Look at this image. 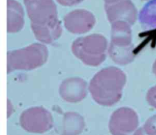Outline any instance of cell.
I'll return each mask as SVG.
<instances>
[{
  "instance_id": "1",
  "label": "cell",
  "mask_w": 156,
  "mask_h": 135,
  "mask_svg": "<svg viewBox=\"0 0 156 135\" xmlns=\"http://www.w3.org/2000/svg\"><path fill=\"white\" fill-rule=\"evenodd\" d=\"M126 82V76L121 69L108 67L94 76L90 82L89 90L97 103L110 106L121 99Z\"/></svg>"
},
{
  "instance_id": "2",
  "label": "cell",
  "mask_w": 156,
  "mask_h": 135,
  "mask_svg": "<svg viewBox=\"0 0 156 135\" xmlns=\"http://www.w3.org/2000/svg\"><path fill=\"white\" fill-rule=\"evenodd\" d=\"M48 57V49L41 43H32L21 49L8 51L7 73L17 70H31L37 68L46 62Z\"/></svg>"
},
{
  "instance_id": "3",
  "label": "cell",
  "mask_w": 156,
  "mask_h": 135,
  "mask_svg": "<svg viewBox=\"0 0 156 135\" xmlns=\"http://www.w3.org/2000/svg\"><path fill=\"white\" fill-rule=\"evenodd\" d=\"M107 41L105 37L94 34L77 38L72 44L73 54L86 65L98 66L106 57Z\"/></svg>"
},
{
  "instance_id": "4",
  "label": "cell",
  "mask_w": 156,
  "mask_h": 135,
  "mask_svg": "<svg viewBox=\"0 0 156 135\" xmlns=\"http://www.w3.org/2000/svg\"><path fill=\"white\" fill-rule=\"evenodd\" d=\"M21 127L27 132L43 133L53 126L51 113L43 107H32L24 111L20 115Z\"/></svg>"
},
{
  "instance_id": "5",
  "label": "cell",
  "mask_w": 156,
  "mask_h": 135,
  "mask_svg": "<svg viewBox=\"0 0 156 135\" xmlns=\"http://www.w3.org/2000/svg\"><path fill=\"white\" fill-rule=\"evenodd\" d=\"M138 123V117L135 111L123 107L112 114L108 128L112 135H128L135 130Z\"/></svg>"
},
{
  "instance_id": "6",
  "label": "cell",
  "mask_w": 156,
  "mask_h": 135,
  "mask_svg": "<svg viewBox=\"0 0 156 135\" xmlns=\"http://www.w3.org/2000/svg\"><path fill=\"white\" fill-rule=\"evenodd\" d=\"M105 10L111 24L118 21L133 25L137 18V10L130 0H104Z\"/></svg>"
},
{
  "instance_id": "7",
  "label": "cell",
  "mask_w": 156,
  "mask_h": 135,
  "mask_svg": "<svg viewBox=\"0 0 156 135\" xmlns=\"http://www.w3.org/2000/svg\"><path fill=\"white\" fill-rule=\"evenodd\" d=\"M96 19L93 13L87 10H73L64 17V25L70 32L80 34L90 31L94 26Z\"/></svg>"
},
{
  "instance_id": "8",
  "label": "cell",
  "mask_w": 156,
  "mask_h": 135,
  "mask_svg": "<svg viewBox=\"0 0 156 135\" xmlns=\"http://www.w3.org/2000/svg\"><path fill=\"white\" fill-rule=\"evenodd\" d=\"M87 84L80 78H69L64 80L59 88L61 97L69 103L82 101L87 95Z\"/></svg>"
},
{
  "instance_id": "9",
  "label": "cell",
  "mask_w": 156,
  "mask_h": 135,
  "mask_svg": "<svg viewBox=\"0 0 156 135\" xmlns=\"http://www.w3.org/2000/svg\"><path fill=\"white\" fill-rule=\"evenodd\" d=\"M24 24V11L21 5L15 0H7V32H17L23 27Z\"/></svg>"
},
{
  "instance_id": "10",
  "label": "cell",
  "mask_w": 156,
  "mask_h": 135,
  "mask_svg": "<svg viewBox=\"0 0 156 135\" xmlns=\"http://www.w3.org/2000/svg\"><path fill=\"white\" fill-rule=\"evenodd\" d=\"M111 24V42L110 45L115 46L132 45L131 26L129 24L123 21H118Z\"/></svg>"
},
{
  "instance_id": "11",
  "label": "cell",
  "mask_w": 156,
  "mask_h": 135,
  "mask_svg": "<svg viewBox=\"0 0 156 135\" xmlns=\"http://www.w3.org/2000/svg\"><path fill=\"white\" fill-rule=\"evenodd\" d=\"M85 127L83 118L74 112L65 113L62 128V135H79Z\"/></svg>"
},
{
  "instance_id": "12",
  "label": "cell",
  "mask_w": 156,
  "mask_h": 135,
  "mask_svg": "<svg viewBox=\"0 0 156 135\" xmlns=\"http://www.w3.org/2000/svg\"><path fill=\"white\" fill-rule=\"evenodd\" d=\"M108 54L117 64L124 65L132 62L135 58L133 45L129 46H115L110 45Z\"/></svg>"
},
{
  "instance_id": "13",
  "label": "cell",
  "mask_w": 156,
  "mask_h": 135,
  "mask_svg": "<svg viewBox=\"0 0 156 135\" xmlns=\"http://www.w3.org/2000/svg\"><path fill=\"white\" fill-rule=\"evenodd\" d=\"M139 18L144 26L156 27V0H151L143 7Z\"/></svg>"
},
{
  "instance_id": "14",
  "label": "cell",
  "mask_w": 156,
  "mask_h": 135,
  "mask_svg": "<svg viewBox=\"0 0 156 135\" xmlns=\"http://www.w3.org/2000/svg\"><path fill=\"white\" fill-rule=\"evenodd\" d=\"M143 128L147 135H156V115L149 118Z\"/></svg>"
},
{
  "instance_id": "15",
  "label": "cell",
  "mask_w": 156,
  "mask_h": 135,
  "mask_svg": "<svg viewBox=\"0 0 156 135\" xmlns=\"http://www.w3.org/2000/svg\"><path fill=\"white\" fill-rule=\"evenodd\" d=\"M146 100L148 104L156 109V86L151 87L146 95Z\"/></svg>"
},
{
  "instance_id": "16",
  "label": "cell",
  "mask_w": 156,
  "mask_h": 135,
  "mask_svg": "<svg viewBox=\"0 0 156 135\" xmlns=\"http://www.w3.org/2000/svg\"><path fill=\"white\" fill-rule=\"evenodd\" d=\"M57 2L64 6H71L76 5L84 0H56Z\"/></svg>"
},
{
  "instance_id": "17",
  "label": "cell",
  "mask_w": 156,
  "mask_h": 135,
  "mask_svg": "<svg viewBox=\"0 0 156 135\" xmlns=\"http://www.w3.org/2000/svg\"><path fill=\"white\" fill-rule=\"evenodd\" d=\"M133 135H147V134L145 133L143 128L142 127V128H140L138 130H137Z\"/></svg>"
},
{
  "instance_id": "18",
  "label": "cell",
  "mask_w": 156,
  "mask_h": 135,
  "mask_svg": "<svg viewBox=\"0 0 156 135\" xmlns=\"http://www.w3.org/2000/svg\"><path fill=\"white\" fill-rule=\"evenodd\" d=\"M152 71L153 73L156 75V60H155L154 64H153V67H152Z\"/></svg>"
},
{
  "instance_id": "19",
  "label": "cell",
  "mask_w": 156,
  "mask_h": 135,
  "mask_svg": "<svg viewBox=\"0 0 156 135\" xmlns=\"http://www.w3.org/2000/svg\"><path fill=\"white\" fill-rule=\"evenodd\" d=\"M143 1H146V0H143Z\"/></svg>"
}]
</instances>
